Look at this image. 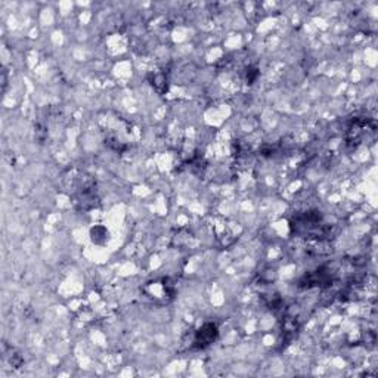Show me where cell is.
I'll use <instances>...</instances> for the list:
<instances>
[{
	"mask_svg": "<svg viewBox=\"0 0 378 378\" xmlns=\"http://www.w3.org/2000/svg\"><path fill=\"white\" fill-rule=\"evenodd\" d=\"M217 334V330H216V326L214 325H204L199 331H198V336H196V343H199V346L201 347H204V346H207V344H210L211 341L214 340V337Z\"/></svg>",
	"mask_w": 378,
	"mask_h": 378,
	"instance_id": "cell-1",
	"label": "cell"
}]
</instances>
